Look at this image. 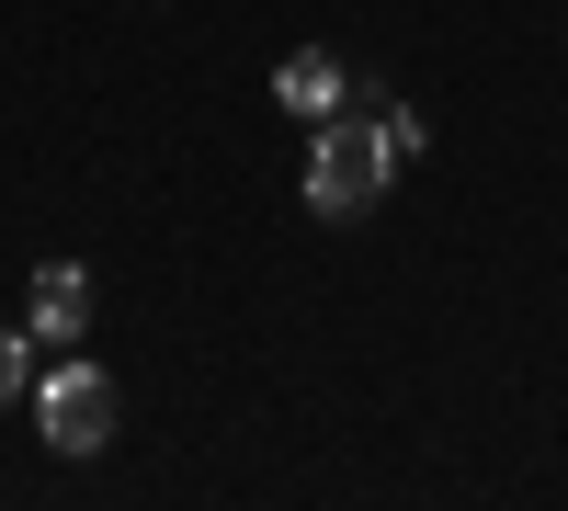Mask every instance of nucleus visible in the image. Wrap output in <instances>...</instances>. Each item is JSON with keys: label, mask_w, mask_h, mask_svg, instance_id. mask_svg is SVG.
Segmentation results:
<instances>
[{"label": "nucleus", "mask_w": 568, "mask_h": 511, "mask_svg": "<svg viewBox=\"0 0 568 511\" xmlns=\"http://www.w3.org/2000/svg\"><path fill=\"white\" fill-rule=\"evenodd\" d=\"M387 182H398V149H387V125H375V91H353L342 114H318L307 205L318 216H364V205H387Z\"/></svg>", "instance_id": "nucleus-1"}, {"label": "nucleus", "mask_w": 568, "mask_h": 511, "mask_svg": "<svg viewBox=\"0 0 568 511\" xmlns=\"http://www.w3.org/2000/svg\"><path fill=\"white\" fill-rule=\"evenodd\" d=\"M375 125H387V149H398V160H420V114H409V103H375Z\"/></svg>", "instance_id": "nucleus-6"}, {"label": "nucleus", "mask_w": 568, "mask_h": 511, "mask_svg": "<svg viewBox=\"0 0 568 511\" xmlns=\"http://www.w3.org/2000/svg\"><path fill=\"white\" fill-rule=\"evenodd\" d=\"M34 341H91V273L80 262H45L34 273V318H23Z\"/></svg>", "instance_id": "nucleus-4"}, {"label": "nucleus", "mask_w": 568, "mask_h": 511, "mask_svg": "<svg viewBox=\"0 0 568 511\" xmlns=\"http://www.w3.org/2000/svg\"><path fill=\"white\" fill-rule=\"evenodd\" d=\"M23 387H34V330L0 318V409H23Z\"/></svg>", "instance_id": "nucleus-5"}, {"label": "nucleus", "mask_w": 568, "mask_h": 511, "mask_svg": "<svg viewBox=\"0 0 568 511\" xmlns=\"http://www.w3.org/2000/svg\"><path fill=\"white\" fill-rule=\"evenodd\" d=\"M34 432L58 454H103L114 443V376L103 364H58V376H34Z\"/></svg>", "instance_id": "nucleus-2"}, {"label": "nucleus", "mask_w": 568, "mask_h": 511, "mask_svg": "<svg viewBox=\"0 0 568 511\" xmlns=\"http://www.w3.org/2000/svg\"><path fill=\"white\" fill-rule=\"evenodd\" d=\"M273 103L318 125V114H342V103H353V69H342V58H329V45H296V58H284V69H273Z\"/></svg>", "instance_id": "nucleus-3"}]
</instances>
